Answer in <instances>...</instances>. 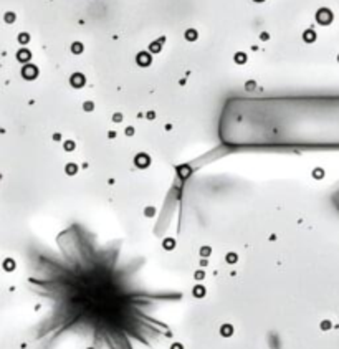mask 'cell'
<instances>
[{"mask_svg": "<svg viewBox=\"0 0 339 349\" xmlns=\"http://www.w3.org/2000/svg\"><path fill=\"white\" fill-rule=\"evenodd\" d=\"M88 349H93V347H88Z\"/></svg>", "mask_w": 339, "mask_h": 349, "instance_id": "obj_32", "label": "cell"}, {"mask_svg": "<svg viewBox=\"0 0 339 349\" xmlns=\"http://www.w3.org/2000/svg\"><path fill=\"white\" fill-rule=\"evenodd\" d=\"M65 149H66V151H73V149H75V143H73V141H66V143H65Z\"/></svg>", "mask_w": 339, "mask_h": 349, "instance_id": "obj_19", "label": "cell"}, {"mask_svg": "<svg viewBox=\"0 0 339 349\" xmlns=\"http://www.w3.org/2000/svg\"><path fill=\"white\" fill-rule=\"evenodd\" d=\"M65 170H66L70 176H73V174H76V170H78V167H76V164H68L66 167H65Z\"/></svg>", "mask_w": 339, "mask_h": 349, "instance_id": "obj_16", "label": "cell"}, {"mask_svg": "<svg viewBox=\"0 0 339 349\" xmlns=\"http://www.w3.org/2000/svg\"><path fill=\"white\" fill-rule=\"evenodd\" d=\"M329 326H331V324H329V323H328V321H324V323H322V324H321V328H322V329H328V328H329Z\"/></svg>", "mask_w": 339, "mask_h": 349, "instance_id": "obj_30", "label": "cell"}, {"mask_svg": "<svg viewBox=\"0 0 339 349\" xmlns=\"http://www.w3.org/2000/svg\"><path fill=\"white\" fill-rule=\"evenodd\" d=\"M126 134H128V136H132V134H134V129H132V128H128V129H126Z\"/></svg>", "mask_w": 339, "mask_h": 349, "instance_id": "obj_28", "label": "cell"}, {"mask_svg": "<svg viewBox=\"0 0 339 349\" xmlns=\"http://www.w3.org/2000/svg\"><path fill=\"white\" fill-rule=\"evenodd\" d=\"M185 38L189 40V42H194V40L197 38V32L195 30H187L185 32Z\"/></svg>", "mask_w": 339, "mask_h": 349, "instance_id": "obj_13", "label": "cell"}, {"mask_svg": "<svg viewBox=\"0 0 339 349\" xmlns=\"http://www.w3.org/2000/svg\"><path fill=\"white\" fill-rule=\"evenodd\" d=\"M161 43L162 42H152V43H151V45H149V51H151V53H159V51L162 50Z\"/></svg>", "mask_w": 339, "mask_h": 349, "instance_id": "obj_9", "label": "cell"}, {"mask_svg": "<svg viewBox=\"0 0 339 349\" xmlns=\"http://www.w3.org/2000/svg\"><path fill=\"white\" fill-rule=\"evenodd\" d=\"M245 88H247V90L250 91V90H253V88H255V83H253V81H248V83H247V86H245Z\"/></svg>", "mask_w": 339, "mask_h": 349, "instance_id": "obj_27", "label": "cell"}, {"mask_svg": "<svg viewBox=\"0 0 339 349\" xmlns=\"http://www.w3.org/2000/svg\"><path fill=\"white\" fill-rule=\"evenodd\" d=\"M13 20H15V15L9 12V13L5 15V22H9V23H10V22H13Z\"/></svg>", "mask_w": 339, "mask_h": 349, "instance_id": "obj_23", "label": "cell"}, {"mask_svg": "<svg viewBox=\"0 0 339 349\" xmlns=\"http://www.w3.org/2000/svg\"><path fill=\"white\" fill-rule=\"evenodd\" d=\"M144 213H146V215H147V217H152V215H154V213H156V210H154V209H152V207H147V209H146V210H144Z\"/></svg>", "mask_w": 339, "mask_h": 349, "instance_id": "obj_21", "label": "cell"}, {"mask_svg": "<svg viewBox=\"0 0 339 349\" xmlns=\"http://www.w3.org/2000/svg\"><path fill=\"white\" fill-rule=\"evenodd\" d=\"M313 176L316 177V179H321V177L324 176V174H322V169H314L313 170Z\"/></svg>", "mask_w": 339, "mask_h": 349, "instance_id": "obj_18", "label": "cell"}, {"mask_svg": "<svg viewBox=\"0 0 339 349\" xmlns=\"http://www.w3.org/2000/svg\"><path fill=\"white\" fill-rule=\"evenodd\" d=\"M18 42L22 43V45H25V43L30 42V35H28V33H20L18 35Z\"/></svg>", "mask_w": 339, "mask_h": 349, "instance_id": "obj_14", "label": "cell"}, {"mask_svg": "<svg viewBox=\"0 0 339 349\" xmlns=\"http://www.w3.org/2000/svg\"><path fill=\"white\" fill-rule=\"evenodd\" d=\"M220 334L225 336V338L232 336V334H233V326H230V324H223V326L220 328Z\"/></svg>", "mask_w": 339, "mask_h": 349, "instance_id": "obj_7", "label": "cell"}, {"mask_svg": "<svg viewBox=\"0 0 339 349\" xmlns=\"http://www.w3.org/2000/svg\"><path fill=\"white\" fill-rule=\"evenodd\" d=\"M71 51H73L75 55H80L81 51H83V45H81V43H78V42L73 43V45H71Z\"/></svg>", "mask_w": 339, "mask_h": 349, "instance_id": "obj_12", "label": "cell"}, {"mask_svg": "<svg viewBox=\"0 0 339 349\" xmlns=\"http://www.w3.org/2000/svg\"><path fill=\"white\" fill-rule=\"evenodd\" d=\"M203 277H205L203 271H197V273H195V280H203Z\"/></svg>", "mask_w": 339, "mask_h": 349, "instance_id": "obj_26", "label": "cell"}, {"mask_svg": "<svg viewBox=\"0 0 339 349\" xmlns=\"http://www.w3.org/2000/svg\"><path fill=\"white\" fill-rule=\"evenodd\" d=\"M235 61L240 63V65L245 63V61H247V55H245V53H237L235 55Z\"/></svg>", "mask_w": 339, "mask_h": 349, "instance_id": "obj_17", "label": "cell"}, {"mask_svg": "<svg viewBox=\"0 0 339 349\" xmlns=\"http://www.w3.org/2000/svg\"><path fill=\"white\" fill-rule=\"evenodd\" d=\"M70 83H71L73 88H81L86 83V78H84V75H81V73H75V75H71Z\"/></svg>", "mask_w": 339, "mask_h": 349, "instance_id": "obj_4", "label": "cell"}, {"mask_svg": "<svg viewBox=\"0 0 339 349\" xmlns=\"http://www.w3.org/2000/svg\"><path fill=\"white\" fill-rule=\"evenodd\" d=\"M136 61L139 66H149L151 61H152V58H151V53H146V51H141L139 55H137Z\"/></svg>", "mask_w": 339, "mask_h": 349, "instance_id": "obj_5", "label": "cell"}, {"mask_svg": "<svg viewBox=\"0 0 339 349\" xmlns=\"http://www.w3.org/2000/svg\"><path fill=\"white\" fill-rule=\"evenodd\" d=\"M194 296H197V298H203V296H205V288H203V286H195L194 288Z\"/></svg>", "mask_w": 339, "mask_h": 349, "instance_id": "obj_11", "label": "cell"}, {"mask_svg": "<svg viewBox=\"0 0 339 349\" xmlns=\"http://www.w3.org/2000/svg\"><path fill=\"white\" fill-rule=\"evenodd\" d=\"M237 260H238V258H237V255H235V253H230V255L227 257V262H228V263H235Z\"/></svg>", "mask_w": 339, "mask_h": 349, "instance_id": "obj_20", "label": "cell"}, {"mask_svg": "<svg viewBox=\"0 0 339 349\" xmlns=\"http://www.w3.org/2000/svg\"><path fill=\"white\" fill-rule=\"evenodd\" d=\"M170 349H182V344L175 343V344H172V347H170Z\"/></svg>", "mask_w": 339, "mask_h": 349, "instance_id": "obj_29", "label": "cell"}, {"mask_svg": "<svg viewBox=\"0 0 339 349\" xmlns=\"http://www.w3.org/2000/svg\"><path fill=\"white\" fill-rule=\"evenodd\" d=\"M303 38H304L308 43H313L314 40H316V33H314L313 30H306L304 33H303Z\"/></svg>", "mask_w": 339, "mask_h": 349, "instance_id": "obj_8", "label": "cell"}, {"mask_svg": "<svg viewBox=\"0 0 339 349\" xmlns=\"http://www.w3.org/2000/svg\"><path fill=\"white\" fill-rule=\"evenodd\" d=\"M93 108H95V104H93L91 101H86V103H84V111H91Z\"/></svg>", "mask_w": 339, "mask_h": 349, "instance_id": "obj_22", "label": "cell"}, {"mask_svg": "<svg viewBox=\"0 0 339 349\" xmlns=\"http://www.w3.org/2000/svg\"><path fill=\"white\" fill-rule=\"evenodd\" d=\"M12 263H13L12 260H7V262H5V270H12V268H15V265L12 266Z\"/></svg>", "mask_w": 339, "mask_h": 349, "instance_id": "obj_24", "label": "cell"}, {"mask_svg": "<svg viewBox=\"0 0 339 349\" xmlns=\"http://www.w3.org/2000/svg\"><path fill=\"white\" fill-rule=\"evenodd\" d=\"M134 164H136L139 169H146V167H147V165L151 164V157L147 156V154L141 152V154H137V156H136V159H134Z\"/></svg>", "mask_w": 339, "mask_h": 349, "instance_id": "obj_3", "label": "cell"}, {"mask_svg": "<svg viewBox=\"0 0 339 349\" xmlns=\"http://www.w3.org/2000/svg\"><path fill=\"white\" fill-rule=\"evenodd\" d=\"M30 58H32V53L28 50H20L18 53H17V60H18V61H22V63H27Z\"/></svg>", "mask_w": 339, "mask_h": 349, "instance_id": "obj_6", "label": "cell"}, {"mask_svg": "<svg viewBox=\"0 0 339 349\" xmlns=\"http://www.w3.org/2000/svg\"><path fill=\"white\" fill-rule=\"evenodd\" d=\"M255 2H263V0H255Z\"/></svg>", "mask_w": 339, "mask_h": 349, "instance_id": "obj_31", "label": "cell"}, {"mask_svg": "<svg viewBox=\"0 0 339 349\" xmlns=\"http://www.w3.org/2000/svg\"><path fill=\"white\" fill-rule=\"evenodd\" d=\"M199 253H200V257H203V258H205V257H209V255L212 253V248H210V247H202Z\"/></svg>", "mask_w": 339, "mask_h": 349, "instance_id": "obj_15", "label": "cell"}, {"mask_svg": "<svg viewBox=\"0 0 339 349\" xmlns=\"http://www.w3.org/2000/svg\"><path fill=\"white\" fill-rule=\"evenodd\" d=\"M162 247H164L166 250H172L175 247V240L174 238H164V243H162Z\"/></svg>", "mask_w": 339, "mask_h": 349, "instance_id": "obj_10", "label": "cell"}, {"mask_svg": "<svg viewBox=\"0 0 339 349\" xmlns=\"http://www.w3.org/2000/svg\"><path fill=\"white\" fill-rule=\"evenodd\" d=\"M113 121H114V123H121V121H122V116H121V114H114V116H113Z\"/></svg>", "mask_w": 339, "mask_h": 349, "instance_id": "obj_25", "label": "cell"}, {"mask_svg": "<svg viewBox=\"0 0 339 349\" xmlns=\"http://www.w3.org/2000/svg\"><path fill=\"white\" fill-rule=\"evenodd\" d=\"M316 20L319 23H329L331 20H333V13L328 10V9H321V10H318V13H316Z\"/></svg>", "mask_w": 339, "mask_h": 349, "instance_id": "obj_2", "label": "cell"}, {"mask_svg": "<svg viewBox=\"0 0 339 349\" xmlns=\"http://www.w3.org/2000/svg\"><path fill=\"white\" fill-rule=\"evenodd\" d=\"M36 75H38V68L35 65H27V66L22 68V76L25 80H35Z\"/></svg>", "mask_w": 339, "mask_h": 349, "instance_id": "obj_1", "label": "cell"}]
</instances>
